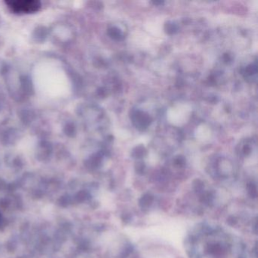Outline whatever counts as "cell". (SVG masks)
<instances>
[{
	"instance_id": "6da1fadb",
	"label": "cell",
	"mask_w": 258,
	"mask_h": 258,
	"mask_svg": "<svg viewBox=\"0 0 258 258\" xmlns=\"http://www.w3.org/2000/svg\"><path fill=\"white\" fill-rule=\"evenodd\" d=\"M7 5L15 13L27 14L36 13L41 7V4L37 0H12L7 1Z\"/></svg>"
}]
</instances>
